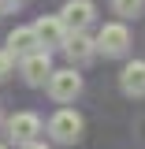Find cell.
<instances>
[{
    "mask_svg": "<svg viewBox=\"0 0 145 149\" xmlns=\"http://www.w3.org/2000/svg\"><path fill=\"white\" fill-rule=\"evenodd\" d=\"M82 127H86V123H82V116L74 108H60L52 119H49V134H52V142H60V146H74V142L82 138Z\"/></svg>",
    "mask_w": 145,
    "mask_h": 149,
    "instance_id": "1",
    "label": "cell"
},
{
    "mask_svg": "<svg viewBox=\"0 0 145 149\" xmlns=\"http://www.w3.org/2000/svg\"><path fill=\"white\" fill-rule=\"evenodd\" d=\"M45 86H49V97H52V101L67 104V101H74V97L82 93V74L74 71V67H60V71H52L45 78Z\"/></svg>",
    "mask_w": 145,
    "mask_h": 149,
    "instance_id": "2",
    "label": "cell"
},
{
    "mask_svg": "<svg viewBox=\"0 0 145 149\" xmlns=\"http://www.w3.org/2000/svg\"><path fill=\"white\" fill-rule=\"evenodd\" d=\"M97 52H104V56H127L130 49V30L123 26V22H104L101 30H97Z\"/></svg>",
    "mask_w": 145,
    "mask_h": 149,
    "instance_id": "3",
    "label": "cell"
},
{
    "mask_svg": "<svg viewBox=\"0 0 145 149\" xmlns=\"http://www.w3.org/2000/svg\"><path fill=\"white\" fill-rule=\"evenodd\" d=\"M63 56L71 60V67H78V63H89L93 56H97V41H93L86 30H67V37H63Z\"/></svg>",
    "mask_w": 145,
    "mask_h": 149,
    "instance_id": "4",
    "label": "cell"
},
{
    "mask_svg": "<svg viewBox=\"0 0 145 149\" xmlns=\"http://www.w3.org/2000/svg\"><path fill=\"white\" fill-rule=\"evenodd\" d=\"M19 74H22L30 86H45V78L52 74V56H49V49H37V52L22 56V63H19Z\"/></svg>",
    "mask_w": 145,
    "mask_h": 149,
    "instance_id": "5",
    "label": "cell"
},
{
    "mask_svg": "<svg viewBox=\"0 0 145 149\" xmlns=\"http://www.w3.org/2000/svg\"><path fill=\"white\" fill-rule=\"evenodd\" d=\"M8 134H11L15 146L34 142L37 134H41V116H37V112H15V116L8 119Z\"/></svg>",
    "mask_w": 145,
    "mask_h": 149,
    "instance_id": "6",
    "label": "cell"
},
{
    "mask_svg": "<svg viewBox=\"0 0 145 149\" xmlns=\"http://www.w3.org/2000/svg\"><path fill=\"white\" fill-rule=\"evenodd\" d=\"M97 15V8H93V0H67L63 8H60V19H63V26L67 30H86Z\"/></svg>",
    "mask_w": 145,
    "mask_h": 149,
    "instance_id": "7",
    "label": "cell"
},
{
    "mask_svg": "<svg viewBox=\"0 0 145 149\" xmlns=\"http://www.w3.org/2000/svg\"><path fill=\"white\" fill-rule=\"evenodd\" d=\"M34 34H37V41H41V49H52V45H63L67 26H63L60 15H41L34 22Z\"/></svg>",
    "mask_w": 145,
    "mask_h": 149,
    "instance_id": "8",
    "label": "cell"
},
{
    "mask_svg": "<svg viewBox=\"0 0 145 149\" xmlns=\"http://www.w3.org/2000/svg\"><path fill=\"white\" fill-rule=\"evenodd\" d=\"M4 49H8L11 56H15V60H22V56L37 52V49H41V41H37L34 26H15V30L8 34V45H4Z\"/></svg>",
    "mask_w": 145,
    "mask_h": 149,
    "instance_id": "9",
    "label": "cell"
},
{
    "mask_svg": "<svg viewBox=\"0 0 145 149\" xmlns=\"http://www.w3.org/2000/svg\"><path fill=\"white\" fill-rule=\"evenodd\" d=\"M119 86L127 97H145V60H130L119 74Z\"/></svg>",
    "mask_w": 145,
    "mask_h": 149,
    "instance_id": "10",
    "label": "cell"
},
{
    "mask_svg": "<svg viewBox=\"0 0 145 149\" xmlns=\"http://www.w3.org/2000/svg\"><path fill=\"white\" fill-rule=\"evenodd\" d=\"M142 8H145V0H112V11H115V15H123V19L142 15Z\"/></svg>",
    "mask_w": 145,
    "mask_h": 149,
    "instance_id": "11",
    "label": "cell"
},
{
    "mask_svg": "<svg viewBox=\"0 0 145 149\" xmlns=\"http://www.w3.org/2000/svg\"><path fill=\"white\" fill-rule=\"evenodd\" d=\"M8 74H15V56L8 49H0V78H8Z\"/></svg>",
    "mask_w": 145,
    "mask_h": 149,
    "instance_id": "12",
    "label": "cell"
},
{
    "mask_svg": "<svg viewBox=\"0 0 145 149\" xmlns=\"http://www.w3.org/2000/svg\"><path fill=\"white\" fill-rule=\"evenodd\" d=\"M26 0H0V11H15V8H22Z\"/></svg>",
    "mask_w": 145,
    "mask_h": 149,
    "instance_id": "13",
    "label": "cell"
},
{
    "mask_svg": "<svg viewBox=\"0 0 145 149\" xmlns=\"http://www.w3.org/2000/svg\"><path fill=\"white\" fill-rule=\"evenodd\" d=\"M22 149H49V146H45V142H37V138H34V142H22Z\"/></svg>",
    "mask_w": 145,
    "mask_h": 149,
    "instance_id": "14",
    "label": "cell"
},
{
    "mask_svg": "<svg viewBox=\"0 0 145 149\" xmlns=\"http://www.w3.org/2000/svg\"><path fill=\"white\" fill-rule=\"evenodd\" d=\"M0 149H8V146H0Z\"/></svg>",
    "mask_w": 145,
    "mask_h": 149,
    "instance_id": "15",
    "label": "cell"
}]
</instances>
